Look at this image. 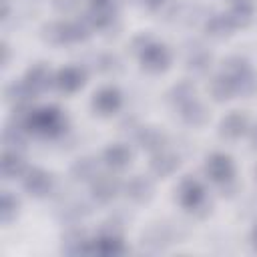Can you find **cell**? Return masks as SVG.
Here are the masks:
<instances>
[{"instance_id":"6da1fadb","label":"cell","mask_w":257,"mask_h":257,"mask_svg":"<svg viewBox=\"0 0 257 257\" xmlns=\"http://www.w3.org/2000/svg\"><path fill=\"white\" fill-rule=\"evenodd\" d=\"M24 128H28V131H32V133H38V135L54 137V135L62 133V128H64V118H62V114H60L58 108H54V106H44V108H38V110H30Z\"/></svg>"},{"instance_id":"7a4b0ae2","label":"cell","mask_w":257,"mask_h":257,"mask_svg":"<svg viewBox=\"0 0 257 257\" xmlns=\"http://www.w3.org/2000/svg\"><path fill=\"white\" fill-rule=\"evenodd\" d=\"M141 62L147 70L151 72H161L167 68L169 64V52L163 44H155V42H149L143 52H141Z\"/></svg>"},{"instance_id":"3957f363","label":"cell","mask_w":257,"mask_h":257,"mask_svg":"<svg viewBox=\"0 0 257 257\" xmlns=\"http://www.w3.org/2000/svg\"><path fill=\"white\" fill-rule=\"evenodd\" d=\"M179 201L183 207H187L191 211L199 209L205 201V191H203L201 183L195 179H185L181 183V189H179Z\"/></svg>"},{"instance_id":"277c9868","label":"cell","mask_w":257,"mask_h":257,"mask_svg":"<svg viewBox=\"0 0 257 257\" xmlns=\"http://www.w3.org/2000/svg\"><path fill=\"white\" fill-rule=\"evenodd\" d=\"M207 175L217 183H229L233 177V163L227 155H213L207 161Z\"/></svg>"},{"instance_id":"5b68a950","label":"cell","mask_w":257,"mask_h":257,"mask_svg":"<svg viewBox=\"0 0 257 257\" xmlns=\"http://www.w3.org/2000/svg\"><path fill=\"white\" fill-rule=\"evenodd\" d=\"M24 189L34 197H44L52 189V179L48 173H44L40 169H32L24 177Z\"/></svg>"},{"instance_id":"8992f818","label":"cell","mask_w":257,"mask_h":257,"mask_svg":"<svg viewBox=\"0 0 257 257\" xmlns=\"http://www.w3.org/2000/svg\"><path fill=\"white\" fill-rule=\"evenodd\" d=\"M169 243H173V231L167 225H153L143 233V247L151 251H159Z\"/></svg>"},{"instance_id":"52a82bcc","label":"cell","mask_w":257,"mask_h":257,"mask_svg":"<svg viewBox=\"0 0 257 257\" xmlns=\"http://www.w3.org/2000/svg\"><path fill=\"white\" fill-rule=\"evenodd\" d=\"M118 193V181L112 175H98L92 179V195L100 203H108Z\"/></svg>"},{"instance_id":"ba28073f","label":"cell","mask_w":257,"mask_h":257,"mask_svg":"<svg viewBox=\"0 0 257 257\" xmlns=\"http://www.w3.org/2000/svg\"><path fill=\"white\" fill-rule=\"evenodd\" d=\"M124 193H126V197H128L131 201H135V203H145V201H149L151 195H153V185H151L149 179L137 175V177H131V179L126 181Z\"/></svg>"},{"instance_id":"9c48e42d","label":"cell","mask_w":257,"mask_h":257,"mask_svg":"<svg viewBox=\"0 0 257 257\" xmlns=\"http://www.w3.org/2000/svg\"><path fill=\"white\" fill-rule=\"evenodd\" d=\"M92 106L100 112V114H110L120 106V94L116 88H102L94 94Z\"/></svg>"},{"instance_id":"30bf717a","label":"cell","mask_w":257,"mask_h":257,"mask_svg":"<svg viewBox=\"0 0 257 257\" xmlns=\"http://www.w3.org/2000/svg\"><path fill=\"white\" fill-rule=\"evenodd\" d=\"M247 126H249V120H247L245 114H241V112H231V114H227V116L223 118V122H221V135L227 137V139H239L241 135H245Z\"/></svg>"},{"instance_id":"8fae6325","label":"cell","mask_w":257,"mask_h":257,"mask_svg":"<svg viewBox=\"0 0 257 257\" xmlns=\"http://www.w3.org/2000/svg\"><path fill=\"white\" fill-rule=\"evenodd\" d=\"M84 82V72L80 68H74V66H68V68H62L56 76V86L64 92H74L82 86Z\"/></svg>"},{"instance_id":"7c38bea8","label":"cell","mask_w":257,"mask_h":257,"mask_svg":"<svg viewBox=\"0 0 257 257\" xmlns=\"http://www.w3.org/2000/svg\"><path fill=\"white\" fill-rule=\"evenodd\" d=\"M62 249L66 253H72V255H76V253H90L92 251V247L88 245V241H86V237H84V233L80 229H70V231L64 233Z\"/></svg>"},{"instance_id":"4fadbf2b","label":"cell","mask_w":257,"mask_h":257,"mask_svg":"<svg viewBox=\"0 0 257 257\" xmlns=\"http://www.w3.org/2000/svg\"><path fill=\"white\" fill-rule=\"evenodd\" d=\"M187 68L193 74H205L211 68V52H207L203 46H197L189 50L187 54Z\"/></svg>"},{"instance_id":"5bb4252c","label":"cell","mask_w":257,"mask_h":257,"mask_svg":"<svg viewBox=\"0 0 257 257\" xmlns=\"http://www.w3.org/2000/svg\"><path fill=\"white\" fill-rule=\"evenodd\" d=\"M92 253L98 255H118L122 253V243L116 233H102L94 243H92Z\"/></svg>"},{"instance_id":"9a60e30c","label":"cell","mask_w":257,"mask_h":257,"mask_svg":"<svg viewBox=\"0 0 257 257\" xmlns=\"http://www.w3.org/2000/svg\"><path fill=\"white\" fill-rule=\"evenodd\" d=\"M34 90H32V86L24 80V82H12L8 88H6V98L10 100V102H14L16 106H26L32 98H34Z\"/></svg>"},{"instance_id":"2e32d148","label":"cell","mask_w":257,"mask_h":257,"mask_svg":"<svg viewBox=\"0 0 257 257\" xmlns=\"http://www.w3.org/2000/svg\"><path fill=\"white\" fill-rule=\"evenodd\" d=\"M181 118H183L187 124H191V126H201V124L207 122L209 112H207V108H205L201 102L193 100V102H189V104H185V106L181 108Z\"/></svg>"},{"instance_id":"e0dca14e","label":"cell","mask_w":257,"mask_h":257,"mask_svg":"<svg viewBox=\"0 0 257 257\" xmlns=\"http://www.w3.org/2000/svg\"><path fill=\"white\" fill-rule=\"evenodd\" d=\"M137 139H139V145H141L143 149L153 151V153L161 151V149H163V145H165V135H163L159 128H155V126L141 128Z\"/></svg>"},{"instance_id":"ac0fdd59","label":"cell","mask_w":257,"mask_h":257,"mask_svg":"<svg viewBox=\"0 0 257 257\" xmlns=\"http://www.w3.org/2000/svg\"><path fill=\"white\" fill-rule=\"evenodd\" d=\"M179 165V159L173 153H157L151 161V171L159 177H167L171 175Z\"/></svg>"},{"instance_id":"d6986e66","label":"cell","mask_w":257,"mask_h":257,"mask_svg":"<svg viewBox=\"0 0 257 257\" xmlns=\"http://www.w3.org/2000/svg\"><path fill=\"white\" fill-rule=\"evenodd\" d=\"M96 173H98V165L90 157H84V159L76 161L70 169V175H72L74 181H92L96 177Z\"/></svg>"},{"instance_id":"ffe728a7","label":"cell","mask_w":257,"mask_h":257,"mask_svg":"<svg viewBox=\"0 0 257 257\" xmlns=\"http://www.w3.org/2000/svg\"><path fill=\"white\" fill-rule=\"evenodd\" d=\"M227 16L233 22V26H247L253 18V4L249 0H237Z\"/></svg>"},{"instance_id":"44dd1931","label":"cell","mask_w":257,"mask_h":257,"mask_svg":"<svg viewBox=\"0 0 257 257\" xmlns=\"http://www.w3.org/2000/svg\"><path fill=\"white\" fill-rule=\"evenodd\" d=\"M169 98H171L173 104H177V106L183 108L185 104H189V102L195 100V86H193L191 82L183 80V82H179V84H175V86L171 88Z\"/></svg>"},{"instance_id":"7402d4cb","label":"cell","mask_w":257,"mask_h":257,"mask_svg":"<svg viewBox=\"0 0 257 257\" xmlns=\"http://www.w3.org/2000/svg\"><path fill=\"white\" fill-rule=\"evenodd\" d=\"M104 161L112 169H122L131 161V151L124 145H112V147H108L104 151Z\"/></svg>"},{"instance_id":"603a6c76","label":"cell","mask_w":257,"mask_h":257,"mask_svg":"<svg viewBox=\"0 0 257 257\" xmlns=\"http://www.w3.org/2000/svg\"><path fill=\"white\" fill-rule=\"evenodd\" d=\"M211 94L215 100H227L235 94V84L227 74H219L211 80Z\"/></svg>"},{"instance_id":"cb8c5ba5","label":"cell","mask_w":257,"mask_h":257,"mask_svg":"<svg viewBox=\"0 0 257 257\" xmlns=\"http://www.w3.org/2000/svg\"><path fill=\"white\" fill-rule=\"evenodd\" d=\"M26 82L32 86L34 92H40V90L48 88V84H50V72H48V68L42 66V64L32 66L28 70V74H26Z\"/></svg>"},{"instance_id":"d4e9b609","label":"cell","mask_w":257,"mask_h":257,"mask_svg":"<svg viewBox=\"0 0 257 257\" xmlns=\"http://www.w3.org/2000/svg\"><path fill=\"white\" fill-rule=\"evenodd\" d=\"M231 28H235V26H233V22L229 20L227 14H215V16H211L207 20V32L211 36H215V38L227 36L231 32Z\"/></svg>"},{"instance_id":"484cf974","label":"cell","mask_w":257,"mask_h":257,"mask_svg":"<svg viewBox=\"0 0 257 257\" xmlns=\"http://www.w3.org/2000/svg\"><path fill=\"white\" fill-rule=\"evenodd\" d=\"M22 171H24V161L18 157V153L6 151L2 155V175L6 179H12V177H18Z\"/></svg>"},{"instance_id":"4316f807","label":"cell","mask_w":257,"mask_h":257,"mask_svg":"<svg viewBox=\"0 0 257 257\" xmlns=\"http://www.w3.org/2000/svg\"><path fill=\"white\" fill-rule=\"evenodd\" d=\"M233 84H235V92H241L245 96H251L253 92H257V76L251 72V68L239 74L237 78H233Z\"/></svg>"},{"instance_id":"83f0119b","label":"cell","mask_w":257,"mask_h":257,"mask_svg":"<svg viewBox=\"0 0 257 257\" xmlns=\"http://www.w3.org/2000/svg\"><path fill=\"white\" fill-rule=\"evenodd\" d=\"M4 145H6V151H22L26 141H24V135H22V126H8L4 131Z\"/></svg>"},{"instance_id":"f1b7e54d","label":"cell","mask_w":257,"mask_h":257,"mask_svg":"<svg viewBox=\"0 0 257 257\" xmlns=\"http://www.w3.org/2000/svg\"><path fill=\"white\" fill-rule=\"evenodd\" d=\"M245 70H249V64H247V60H243L241 56H231V58L223 64V74H227L231 80L237 78L239 74H243Z\"/></svg>"},{"instance_id":"f546056e","label":"cell","mask_w":257,"mask_h":257,"mask_svg":"<svg viewBox=\"0 0 257 257\" xmlns=\"http://www.w3.org/2000/svg\"><path fill=\"white\" fill-rule=\"evenodd\" d=\"M16 211H18V201L10 193H4L2 201H0V219L4 223H8V221H12L16 217Z\"/></svg>"},{"instance_id":"4dcf8cb0","label":"cell","mask_w":257,"mask_h":257,"mask_svg":"<svg viewBox=\"0 0 257 257\" xmlns=\"http://www.w3.org/2000/svg\"><path fill=\"white\" fill-rule=\"evenodd\" d=\"M62 30H64V42H76V40L86 38V34H88L80 22H64Z\"/></svg>"},{"instance_id":"1f68e13d","label":"cell","mask_w":257,"mask_h":257,"mask_svg":"<svg viewBox=\"0 0 257 257\" xmlns=\"http://www.w3.org/2000/svg\"><path fill=\"white\" fill-rule=\"evenodd\" d=\"M44 38L52 44H62L64 42V30H62V22H54V24H46L42 28Z\"/></svg>"},{"instance_id":"d6a6232c","label":"cell","mask_w":257,"mask_h":257,"mask_svg":"<svg viewBox=\"0 0 257 257\" xmlns=\"http://www.w3.org/2000/svg\"><path fill=\"white\" fill-rule=\"evenodd\" d=\"M100 70H104V72H110V70H116V66H118V60L114 58V56H102V60H100Z\"/></svg>"},{"instance_id":"836d02e7","label":"cell","mask_w":257,"mask_h":257,"mask_svg":"<svg viewBox=\"0 0 257 257\" xmlns=\"http://www.w3.org/2000/svg\"><path fill=\"white\" fill-rule=\"evenodd\" d=\"M54 6L60 12H72L78 6V0H54Z\"/></svg>"},{"instance_id":"e575fe53","label":"cell","mask_w":257,"mask_h":257,"mask_svg":"<svg viewBox=\"0 0 257 257\" xmlns=\"http://www.w3.org/2000/svg\"><path fill=\"white\" fill-rule=\"evenodd\" d=\"M149 42H151V38H149V36H139V38H135L133 48H135L137 52H143V48H145Z\"/></svg>"},{"instance_id":"d590c367","label":"cell","mask_w":257,"mask_h":257,"mask_svg":"<svg viewBox=\"0 0 257 257\" xmlns=\"http://www.w3.org/2000/svg\"><path fill=\"white\" fill-rule=\"evenodd\" d=\"M143 2H145L149 8H153V10H155V8H159V6L163 4V0H143Z\"/></svg>"},{"instance_id":"8d00e7d4","label":"cell","mask_w":257,"mask_h":257,"mask_svg":"<svg viewBox=\"0 0 257 257\" xmlns=\"http://www.w3.org/2000/svg\"><path fill=\"white\" fill-rule=\"evenodd\" d=\"M251 145H253V149H257V126L251 133Z\"/></svg>"},{"instance_id":"74e56055","label":"cell","mask_w":257,"mask_h":257,"mask_svg":"<svg viewBox=\"0 0 257 257\" xmlns=\"http://www.w3.org/2000/svg\"><path fill=\"white\" fill-rule=\"evenodd\" d=\"M253 241H255V245H257V229H255V233H253Z\"/></svg>"}]
</instances>
